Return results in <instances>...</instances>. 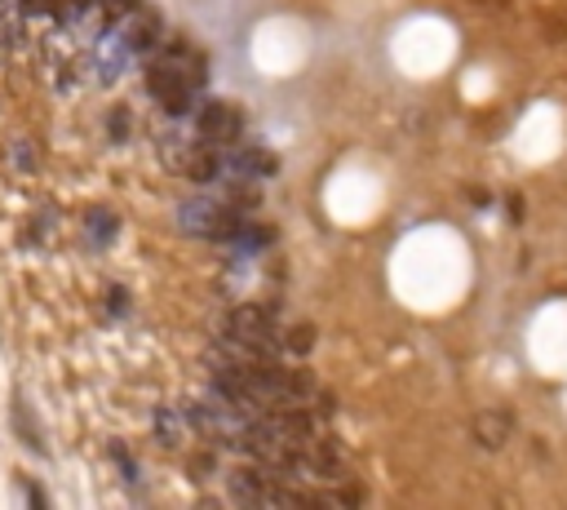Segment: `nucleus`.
<instances>
[{"label":"nucleus","instance_id":"obj_2","mask_svg":"<svg viewBox=\"0 0 567 510\" xmlns=\"http://www.w3.org/2000/svg\"><path fill=\"white\" fill-rule=\"evenodd\" d=\"M475 440H479L484 449H501V444L510 440V418H506V413H479V418H475Z\"/></svg>","mask_w":567,"mask_h":510},{"label":"nucleus","instance_id":"obj_1","mask_svg":"<svg viewBox=\"0 0 567 510\" xmlns=\"http://www.w3.org/2000/svg\"><path fill=\"white\" fill-rule=\"evenodd\" d=\"M195 116H200V121H195L200 138L213 143V147H236L240 134H245V116L231 107V102H204Z\"/></svg>","mask_w":567,"mask_h":510},{"label":"nucleus","instance_id":"obj_3","mask_svg":"<svg viewBox=\"0 0 567 510\" xmlns=\"http://www.w3.org/2000/svg\"><path fill=\"white\" fill-rule=\"evenodd\" d=\"M156 431H160V440H165V444H178V440H182V431H186V422L173 413V408H160Z\"/></svg>","mask_w":567,"mask_h":510}]
</instances>
